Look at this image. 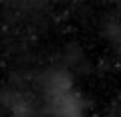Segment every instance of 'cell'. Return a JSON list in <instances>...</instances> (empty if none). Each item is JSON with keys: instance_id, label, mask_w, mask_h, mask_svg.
Returning a JSON list of instances; mask_svg holds the SVG:
<instances>
[{"instance_id": "1", "label": "cell", "mask_w": 121, "mask_h": 117, "mask_svg": "<svg viewBox=\"0 0 121 117\" xmlns=\"http://www.w3.org/2000/svg\"><path fill=\"white\" fill-rule=\"evenodd\" d=\"M44 99H47V109L51 117H83L85 113V103L73 87L47 93Z\"/></svg>"}]
</instances>
